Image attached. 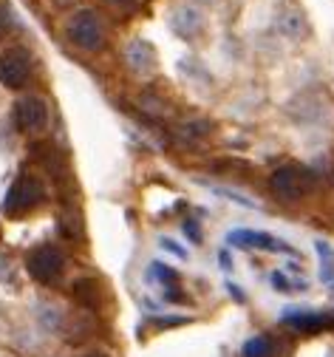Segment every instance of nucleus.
Wrapping results in <instances>:
<instances>
[{
  "label": "nucleus",
  "mask_w": 334,
  "mask_h": 357,
  "mask_svg": "<svg viewBox=\"0 0 334 357\" xmlns=\"http://www.w3.org/2000/svg\"><path fill=\"white\" fill-rule=\"evenodd\" d=\"M105 3L119 6V9H139V6H142V0H105Z\"/></svg>",
  "instance_id": "nucleus-15"
},
{
  "label": "nucleus",
  "mask_w": 334,
  "mask_h": 357,
  "mask_svg": "<svg viewBox=\"0 0 334 357\" xmlns=\"http://www.w3.org/2000/svg\"><path fill=\"white\" fill-rule=\"evenodd\" d=\"M15 125L20 133H40L49 128V105L43 97H20L15 102Z\"/></svg>",
  "instance_id": "nucleus-6"
},
{
  "label": "nucleus",
  "mask_w": 334,
  "mask_h": 357,
  "mask_svg": "<svg viewBox=\"0 0 334 357\" xmlns=\"http://www.w3.org/2000/svg\"><path fill=\"white\" fill-rule=\"evenodd\" d=\"M74 295H77V301H79L85 309H97V306H100V281L79 278V281L74 284Z\"/></svg>",
  "instance_id": "nucleus-11"
},
{
  "label": "nucleus",
  "mask_w": 334,
  "mask_h": 357,
  "mask_svg": "<svg viewBox=\"0 0 334 357\" xmlns=\"http://www.w3.org/2000/svg\"><path fill=\"white\" fill-rule=\"evenodd\" d=\"M3 31H6V12L0 9V37H3Z\"/></svg>",
  "instance_id": "nucleus-18"
},
{
  "label": "nucleus",
  "mask_w": 334,
  "mask_h": 357,
  "mask_svg": "<svg viewBox=\"0 0 334 357\" xmlns=\"http://www.w3.org/2000/svg\"><path fill=\"white\" fill-rule=\"evenodd\" d=\"M125 63H128V68L133 74L148 77V74L156 71V49L151 46L148 40L136 37V40H130L128 46H125Z\"/></svg>",
  "instance_id": "nucleus-8"
},
{
  "label": "nucleus",
  "mask_w": 334,
  "mask_h": 357,
  "mask_svg": "<svg viewBox=\"0 0 334 357\" xmlns=\"http://www.w3.org/2000/svg\"><path fill=\"white\" fill-rule=\"evenodd\" d=\"M314 247H317V252H320V278H323L326 284H331V281H334V250H331L326 241H317Z\"/></svg>",
  "instance_id": "nucleus-13"
},
{
  "label": "nucleus",
  "mask_w": 334,
  "mask_h": 357,
  "mask_svg": "<svg viewBox=\"0 0 334 357\" xmlns=\"http://www.w3.org/2000/svg\"><path fill=\"white\" fill-rule=\"evenodd\" d=\"M31 77V54L23 46H12L0 54V85L17 91Z\"/></svg>",
  "instance_id": "nucleus-5"
},
{
  "label": "nucleus",
  "mask_w": 334,
  "mask_h": 357,
  "mask_svg": "<svg viewBox=\"0 0 334 357\" xmlns=\"http://www.w3.org/2000/svg\"><path fill=\"white\" fill-rule=\"evenodd\" d=\"M272 351H275L272 337H266V335H255V337H250V340L244 343L241 357H272Z\"/></svg>",
  "instance_id": "nucleus-12"
},
{
  "label": "nucleus",
  "mask_w": 334,
  "mask_h": 357,
  "mask_svg": "<svg viewBox=\"0 0 334 357\" xmlns=\"http://www.w3.org/2000/svg\"><path fill=\"white\" fill-rule=\"evenodd\" d=\"M232 247H241V250H280V252H295L289 244H283L280 238L261 233V230H232L229 236Z\"/></svg>",
  "instance_id": "nucleus-9"
},
{
  "label": "nucleus",
  "mask_w": 334,
  "mask_h": 357,
  "mask_svg": "<svg viewBox=\"0 0 334 357\" xmlns=\"http://www.w3.org/2000/svg\"><path fill=\"white\" fill-rule=\"evenodd\" d=\"M79 357H108L105 351H85V354H79Z\"/></svg>",
  "instance_id": "nucleus-19"
},
{
  "label": "nucleus",
  "mask_w": 334,
  "mask_h": 357,
  "mask_svg": "<svg viewBox=\"0 0 334 357\" xmlns=\"http://www.w3.org/2000/svg\"><path fill=\"white\" fill-rule=\"evenodd\" d=\"M269 281H272V287H275L278 292H303V289H306L303 281H292L286 273H272Z\"/></svg>",
  "instance_id": "nucleus-14"
},
{
  "label": "nucleus",
  "mask_w": 334,
  "mask_h": 357,
  "mask_svg": "<svg viewBox=\"0 0 334 357\" xmlns=\"http://www.w3.org/2000/svg\"><path fill=\"white\" fill-rule=\"evenodd\" d=\"M43 199H45V188H43V182L37 176H29V173L17 176L12 182V188H9V193H6V199H3V213L23 215V213L40 207Z\"/></svg>",
  "instance_id": "nucleus-4"
},
{
  "label": "nucleus",
  "mask_w": 334,
  "mask_h": 357,
  "mask_svg": "<svg viewBox=\"0 0 334 357\" xmlns=\"http://www.w3.org/2000/svg\"><path fill=\"white\" fill-rule=\"evenodd\" d=\"M26 270H29V275H31L37 284L52 287V284L60 281L63 273H66V255H63V250L54 247V244H40V247H34V250L29 252Z\"/></svg>",
  "instance_id": "nucleus-3"
},
{
  "label": "nucleus",
  "mask_w": 334,
  "mask_h": 357,
  "mask_svg": "<svg viewBox=\"0 0 334 357\" xmlns=\"http://www.w3.org/2000/svg\"><path fill=\"white\" fill-rule=\"evenodd\" d=\"M278 34H283L286 40H292V43H298V40H303L306 37V17L298 12V9H283L280 15H278Z\"/></svg>",
  "instance_id": "nucleus-10"
},
{
  "label": "nucleus",
  "mask_w": 334,
  "mask_h": 357,
  "mask_svg": "<svg viewBox=\"0 0 334 357\" xmlns=\"http://www.w3.org/2000/svg\"><path fill=\"white\" fill-rule=\"evenodd\" d=\"M66 37L82 52H97L105 43V23L93 9H79L66 20Z\"/></svg>",
  "instance_id": "nucleus-1"
},
{
  "label": "nucleus",
  "mask_w": 334,
  "mask_h": 357,
  "mask_svg": "<svg viewBox=\"0 0 334 357\" xmlns=\"http://www.w3.org/2000/svg\"><path fill=\"white\" fill-rule=\"evenodd\" d=\"M167 26H170V31H173L176 37H181V40H196V37L204 31L207 20H204V12H202L199 6H193V3H179V6L170 9Z\"/></svg>",
  "instance_id": "nucleus-7"
},
{
  "label": "nucleus",
  "mask_w": 334,
  "mask_h": 357,
  "mask_svg": "<svg viewBox=\"0 0 334 357\" xmlns=\"http://www.w3.org/2000/svg\"><path fill=\"white\" fill-rule=\"evenodd\" d=\"M159 247H162V250H167V252H173V255H179V258H184V255H187L179 244H173V241H167V238H162V241H159Z\"/></svg>",
  "instance_id": "nucleus-16"
},
{
  "label": "nucleus",
  "mask_w": 334,
  "mask_h": 357,
  "mask_svg": "<svg viewBox=\"0 0 334 357\" xmlns=\"http://www.w3.org/2000/svg\"><path fill=\"white\" fill-rule=\"evenodd\" d=\"M187 3H193V6L204 9V6H213V3H215V0H187Z\"/></svg>",
  "instance_id": "nucleus-17"
},
{
  "label": "nucleus",
  "mask_w": 334,
  "mask_h": 357,
  "mask_svg": "<svg viewBox=\"0 0 334 357\" xmlns=\"http://www.w3.org/2000/svg\"><path fill=\"white\" fill-rule=\"evenodd\" d=\"M269 188L283 202H298V199H303V196L312 193L314 176L306 167H301V165H283V167H278L269 176Z\"/></svg>",
  "instance_id": "nucleus-2"
}]
</instances>
